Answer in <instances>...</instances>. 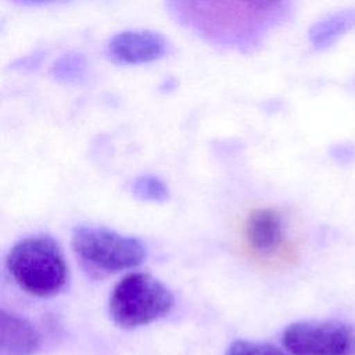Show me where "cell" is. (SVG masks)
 Wrapping results in <instances>:
<instances>
[{"label":"cell","instance_id":"obj_1","mask_svg":"<svg viewBox=\"0 0 355 355\" xmlns=\"http://www.w3.org/2000/svg\"><path fill=\"white\" fill-rule=\"evenodd\" d=\"M6 268L22 291L37 298L60 294L69 277L62 248L53 237L44 234L15 243L7 254Z\"/></svg>","mask_w":355,"mask_h":355},{"label":"cell","instance_id":"obj_2","mask_svg":"<svg viewBox=\"0 0 355 355\" xmlns=\"http://www.w3.org/2000/svg\"><path fill=\"white\" fill-rule=\"evenodd\" d=\"M173 304V293L162 282L148 273L133 272L112 288L108 312L116 326L135 329L166 316Z\"/></svg>","mask_w":355,"mask_h":355},{"label":"cell","instance_id":"obj_3","mask_svg":"<svg viewBox=\"0 0 355 355\" xmlns=\"http://www.w3.org/2000/svg\"><path fill=\"white\" fill-rule=\"evenodd\" d=\"M71 247L83 268L97 275L136 268L147 257L146 245L139 239L100 226H76Z\"/></svg>","mask_w":355,"mask_h":355},{"label":"cell","instance_id":"obj_4","mask_svg":"<svg viewBox=\"0 0 355 355\" xmlns=\"http://www.w3.org/2000/svg\"><path fill=\"white\" fill-rule=\"evenodd\" d=\"M241 243L247 257L266 269L286 268L298 258L287 218L276 207H259L247 214L241 225Z\"/></svg>","mask_w":355,"mask_h":355},{"label":"cell","instance_id":"obj_5","mask_svg":"<svg viewBox=\"0 0 355 355\" xmlns=\"http://www.w3.org/2000/svg\"><path fill=\"white\" fill-rule=\"evenodd\" d=\"M282 340L291 355H355V329L341 320L295 322Z\"/></svg>","mask_w":355,"mask_h":355},{"label":"cell","instance_id":"obj_6","mask_svg":"<svg viewBox=\"0 0 355 355\" xmlns=\"http://www.w3.org/2000/svg\"><path fill=\"white\" fill-rule=\"evenodd\" d=\"M111 54L126 64H146L161 58L166 50L165 39L151 31H125L110 40Z\"/></svg>","mask_w":355,"mask_h":355},{"label":"cell","instance_id":"obj_7","mask_svg":"<svg viewBox=\"0 0 355 355\" xmlns=\"http://www.w3.org/2000/svg\"><path fill=\"white\" fill-rule=\"evenodd\" d=\"M0 355H35L42 347V336L25 318L1 312Z\"/></svg>","mask_w":355,"mask_h":355},{"label":"cell","instance_id":"obj_8","mask_svg":"<svg viewBox=\"0 0 355 355\" xmlns=\"http://www.w3.org/2000/svg\"><path fill=\"white\" fill-rule=\"evenodd\" d=\"M355 22V12H341L315 25L311 31V39L315 46H326L340 33L345 32Z\"/></svg>","mask_w":355,"mask_h":355},{"label":"cell","instance_id":"obj_9","mask_svg":"<svg viewBox=\"0 0 355 355\" xmlns=\"http://www.w3.org/2000/svg\"><path fill=\"white\" fill-rule=\"evenodd\" d=\"M133 194L144 201L162 202L168 198L169 190L165 183L154 176H141L133 183Z\"/></svg>","mask_w":355,"mask_h":355},{"label":"cell","instance_id":"obj_10","mask_svg":"<svg viewBox=\"0 0 355 355\" xmlns=\"http://www.w3.org/2000/svg\"><path fill=\"white\" fill-rule=\"evenodd\" d=\"M226 355H288V354H286L283 349L277 348L270 343L236 340L229 345Z\"/></svg>","mask_w":355,"mask_h":355},{"label":"cell","instance_id":"obj_11","mask_svg":"<svg viewBox=\"0 0 355 355\" xmlns=\"http://www.w3.org/2000/svg\"><path fill=\"white\" fill-rule=\"evenodd\" d=\"M251 1H254V3H257V4H268L269 1H275V0H251Z\"/></svg>","mask_w":355,"mask_h":355}]
</instances>
